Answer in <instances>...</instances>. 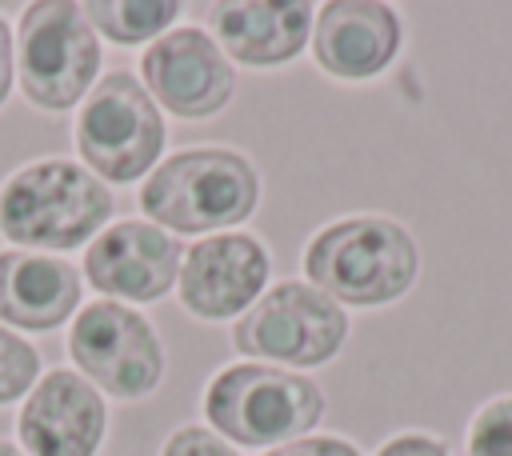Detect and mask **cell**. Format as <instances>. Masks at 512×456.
Masks as SVG:
<instances>
[{
    "instance_id": "6da1fadb",
    "label": "cell",
    "mask_w": 512,
    "mask_h": 456,
    "mask_svg": "<svg viewBox=\"0 0 512 456\" xmlns=\"http://www.w3.org/2000/svg\"><path fill=\"white\" fill-rule=\"evenodd\" d=\"M420 272L416 240L388 216H348L320 228L304 248V276L336 304L380 308L400 300Z\"/></svg>"
},
{
    "instance_id": "7a4b0ae2",
    "label": "cell",
    "mask_w": 512,
    "mask_h": 456,
    "mask_svg": "<svg viewBox=\"0 0 512 456\" xmlns=\"http://www.w3.org/2000/svg\"><path fill=\"white\" fill-rule=\"evenodd\" d=\"M112 216V192L76 160H36L0 188V232L24 252H68L92 244Z\"/></svg>"
},
{
    "instance_id": "3957f363",
    "label": "cell",
    "mask_w": 512,
    "mask_h": 456,
    "mask_svg": "<svg viewBox=\"0 0 512 456\" xmlns=\"http://www.w3.org/2000/svg\"><path fill=\"white\" fill-rule=\"evenodd\" d=\"M260 204V176L248 156L216 144L184 148L144 180L140 208L156 228H172L184 236L196 232H228L244 224Z\"/></svg>"
},
{
    "instance_id": "277c9868",
    "label": "cell",
    "mask_w": 512,
    "mask_h": 456,
    "mask_svg": "<svg viewBox=\"0 0 512 456\" xmlns=\"http://www.w3.org/2000/svg\"><path fill=\"white\" fill-rule=\"evenodd\" d=\"M208 424L236 444H288L300 440L324 416V392L316 380L276 364H228L204 388Z\"/></svg>"
},
{
    "instance_id": "5b68a950",
    "label": "cell",
    "mask_w": 512,
    "mask_h": 456,
    "mask_svg": "<svg viewBox=\"0 0 512 456\" xmlns=\"http://www.w3.org/2000/svg\"><path fill=\"white\" fill-rule=\"evenodd\" d=\"M100 72L96 28L72 0H40L24 8L16 32V84L28 104L68 112Z\"/></svg>"
},
{
    "instance_id": "8992f818",
    "label": "cell",
    "mask_w": 512,
    "mask_h": 456,
    "mask_svg": "<svg viewBox=\"0 0 512 456\" xmlns=\"http://www.w3.org/2000/svg\"><path fill=\"white\" fill-rule=\"evenodd\" d=\"M164 148V116L132 72H108L92 84L76 116V152L104 184H128L152 172Z\"/></svg>"
},
{
    "instance_id": "52a82bcc",
    "label": "cell",
    "mask_w": 512,
    "mask_h": 456,
    "mask_svg": "<svg viewBox=\"0 0 512 456\" xmlns=\"http://www.w3.org/2000/svg\"><path fill=\"white\" fill-rule=\"evenodd\" d=\"M348 340V312L316 284H272L236 324L232 344L252 360H280L292 368H316L332 360Z\"/></svg>"
},
{
    "instance_id": "ba28073f",
    "label": "cell",
    "mask_w": 512,
    "mask_h": 456,
    "mask_svg": "<svg viewBox=\"0 0 512 456\" xmlns=\"http://www.w3.org/2000/svg\"><path fill=\"white\" fill-rule=\"evenodd\" d=\"M68 352L84 380L108 396L140 400L164 376V348L152 324L116 300H92L68 328Z\"/></svg>"
},
{
    "instance_id": "9c48e42d",
    "label": "cell",
    "mask_w": 512,
    "mask_h": 456,
    "mask_svg": "<svg viewBox=\"0 0 512 456\" xmlns=\"http://www.w3.org/2000/svg\"><path fill=\"white\" fill-rule=\"evenodd\" d=\"M140 76L156 108L180 120H208L216 116L232 92L236 76L220 44L204 28H172L140 56Z\"/></svg>"
},
{
    "instance_id": "30bf717a",
    "label": "cell",
    "mask_w": 512,
    "mask_h": 456,
    "mask_svg": "<svg viewBox=\"0 0 512 456\" xmlns=\"http://www.w3.org/2000/svg\"><path fill=\"white\" fill-rule=\"evenodd\" d=\"M268 284V252L248 232H216L196 240L180 260V304L200 320L244 316Z\"/></svg>"
},
{
    "instance_id": "8fae6325",
    "label": "cell",
    "mask_w": 512,
    "mask_h": 456,
    "mask_svg": "<svg viewBox=\"0 0 512 456\" xmlns=\"http://www.w3.org/2000/svg\"><path fill=\"white\" fill-rule=\"evenodd\" d=\"M180 244L152 220H120L84 252V276L96 292L120 300H160L180 276Z\"/></svg>"
},
{
    "instance_id": "7c38bea8",
    "label": "cell",
    "mask_w": 512,
    "mask_h": 456,
    "mask_svg": "<svg viewBox=\"0 0 512 456\" xmlns=\"http://www.w3.org/2000/svg\"><path fill=\"white\" fill-rule=\"evenodd\" d=\"M104 424L108 412L100 392L68 368L44 372L16 416V432L28 456H96Z\"/></svg>"
},
{
    "instance_id": "4fadbf2b",
    "label": "cell",
    "mask_w": 512,
    "mask_h": 456,
    "mask_svg": "<svg viewBox=\"0 0 512 456\" xmlns=\"http://www.w3.org/2000/svg\"><path fill=\"white\" fill-rule=\"evenodd\" d=\"M404 28L388 4L332 0L312 20V60L336 80H372L400 52Z\"/></svg>"
},
{
    "instance_id": "5bb4252c",
    "label": "cell",
    "mask_w": 512,
    "mask_h": 456,
    "mask_svg": "<svg viewBox=\"0 0 512 456\" xmlns=\"http://www.w3.org/2000/svg\"><path fill=\"white\" fill-rule=\"evenodd\" d=\"M212 32L228 60L248 68L288 64L304 52L312 36L316 8L304 0L264 4V0H224L212 4Z\"/></svg>"
},
{
    "instance_id": "9a60e30c",
    "label": "cell",
    "mask_w": 512,
    "mask_h": 456,
    "mask_svg": "<svg viewBox=\"0 0 512 456\" xmlns=\"http://www.w3.org/2000/svg\"><path fill=\"white\" fill-rule=\"evenodd\" d=\"M80 304V272L52 252H0V320L48 332L60 328Z\"/></svg>"
},
{
    "instance_id": "2e32d148",
    "label": "cell",
    "mask_w": 512,
    "mask_h": 456,
    "mask_svg": "<svg viewBox=\"0 0 512 456\" xmlns=\"http://www.w3.org/2000/svg\"><path fill=\"white\" fill-rule=\"evenodd\" d=\"M180 4L172 0H92L84 4V16L96 32H104L116 44H140L160 40V32L176 20Z\"/></svg>"
},
{
    "instance_id": "e0dca14e",
    "label": "cell",
    "mask_w": 512,
    "mask_h": 456,
    "mask_svg": "<svg viewBox=\"0 0 512 456\" xmlns=\"http://www.w3.org/2000/svg\"><path fill=\"white\" fill-rule=\"evenodd\" d=\"M40 380V352L0 324V404L20 400Z\"/></svg>"
},
{
    "instance_id": "ac0fdd59",
    "label": "cell",
    "mask_w": 512,
    "mask_h": 456,
    "mask_svg": "<svg viewBox=\"0 0 512 456\" xmlns=\"http://www.w3.org/2000/svg\"><path fill=\"white\" fill-rule=\"evenodd\" d=\"M468 456H512V396H492L472 416Z\"/></svg>"
},
{
    "instance_id": "d6986e66",
    "label": "cell",
    "mask_w": 512,
    "mask_h": 456,
    "mask_svg": "<svg viewBox=\"0 0 512 456\" xmlns=\"http://www.w3.org/2000/svg\"><path fill=\"white\" fill-rule=\"evenodd\" d=\"M160 456H240L220 432L204 428V424H184L168 436L164 452Z\"/></svg>"
},
{
    "instance_id": "ffe728a7",
    "label": "cell",
    "mask_w": 512,
    "mask_h": 456,
    "mask_svg": "<svg viewBox=\"0 0 512 456\" xmlns=\"http://www.w3.org/2000/svg\"><path fill=\"white\" fill-rule=\"evenodd\" d=\"M264 456H360L356 444L340 440V436H300V440H288Z\"/></svg>"
},
{
    "instance_id": "44dd1931",
    "label": "cell",
    "mask_w": 512,
    "mask_h": 456,
    "mask_svg": "<svg viewBox=\"0 0 512 456\" xmlns=\"http://www.w3.org/2000/svg\"><path fill=\"white\" fill-rule=\"evenodd\" d=\"M376 456H448V448H444V440H436L428 432H400Z\"/></svg>"
},
{
    "instance_id": "7402d4cb",
    "label": "cell",
    "mask_w": 512,
    "mask_h": 456,
    "mask_svg": "<svg viewBox=\"0 0 512 456\" xmlns=\"http://www.w3.org/2000/svg\"><path fill=\"white\" fill-rule=\"evenodd\" d=\"M12 32H8V24H4V16H0V104L8 100V92H12V76H16V60H12Z\"/></svg>"
},
{
    "instance_id": "603a6c76",
    "label": "cell",
    "mask_w": 512,
    "mask_h": 456,
    "mask_svg": "<svg viewBox=\"0 0 512 456\" xmlns=\"http://www.w3.org/2000/svg\"><path fill=\"white\" fill-rule=\"evenodd\" d=\"M0 456H28L20 444H12V440H0Z\"/></svg>"
}]
</instances>
